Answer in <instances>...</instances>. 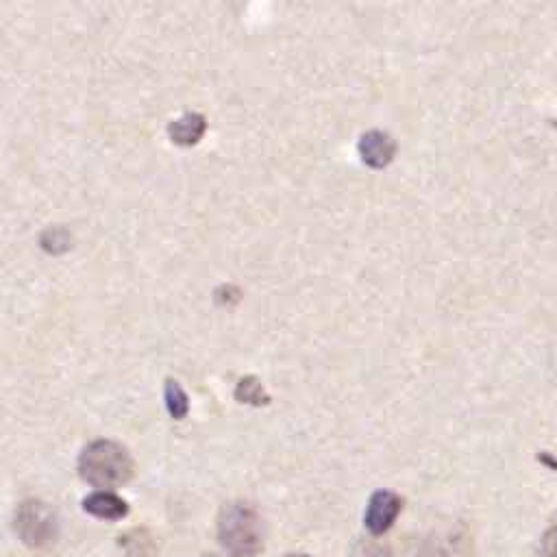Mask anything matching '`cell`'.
<instances>
[{
    "mask_svg": "<svg viewBox=\"0 0 557 557\" xmlns=\"http://www.w3.org/2000/svg\"><path fill=\"white\" fill-rule=\"evenodd\" d=\"M535 557H557V524L542 533Z\"/></svg>",
    "mask_w": 557,
    "mask_h": 557,
    "instance_id": "30bf717a",
    "label": "cell"
},
{
    "mask_svg": "<svg viewBox=\"0 0 557 557\" xmlns=\"http://www.w3.org/2000/svg\"><path fill=\"white\" fill-rule=\"evenodd\" d=\"M83 511L100 520H122L128 516V505L115 492L94 490L83 498Z\"/></svg>",
    "mask_w": 557,
    "mask_h": 557,
    "instance_id": "5b68a950",
    "label": "cell"
},
{
    "mask_svg": "<svg viewBox=\"0 0 557 557\" xmlns=\"http://www.w3.org/2000/svg\"><path fill=\"white\" fill-rule=\"evenodd\" d=\"M205 131V117L198 113H187L170 124V135L176 144H194Z\"/></svg>",
    "mask_w": 557,
    "mask_h": 557,
    "instance_id": "52a82bcc",
    "label": "cell"
},
{
    "mask_svg": "<svg viewBox=\"0 0 557 557\" xmlns=\"http://www.w3.org/2000/svg\"><path fill=\"white\" fill-rule=\"evenodd\" d=\"M285 557H309V555H302V553H289V555H285Z\"/></svg>",
    "mask_w": 557,
    "mask_h": 557,
    "instance_id": "7c38bea8",
    "label": "cell"
},
{
    "mask_svg": "<svg viewBox=\"0 0 557 557\" xmlns=\"http://www.w3.org/2000/svg\"><path fill=\"white\" fill-rule=\"evenodd\" d=\"M165 405H168L170 416L176 420H181L189 409L185 392L174 381H168V385H165Z\"/></svg>",
    "mask_w": 557,
    "mask_h": 557,
    "instance_id": "9c48e42d",
    "label": "cell"
},
{
    "mask_svg": "<svg viewBox=\"0 0 557 557\" xmlns=\"http://www.w3.org/2000/svg\"><path fill=\"white\" fill-rule=\"evenodd\" d=\"M355 546H357L355 557H389L387 548L374 540H359Z\"/></svg>",
    "mask_w": 557,
    "mask_h": 557,
    "instance_id": "8fae6325",
    "label": "cell"
},
{
    "mask_svg": "<svg viewBox=\"0 0 557 557\" xmlns=\"http://www.w3.org/2000/svg\"><path fill=\"white\" fill-rule=\"evenodd\" d=\"M235 396L242 400V403H250V405H265L268 403V396L261 387V383L252 376H246L239 381L237 389H235Z\"/></svg>",
    "mask_w": 557,
    "mask_h": 557,
    "instance_id": "ba28073f",
    "label": "cell"
},
{
    "mask_svg": "<svg viewBox=\"0 0 557 557\" xmlns=\"http://www.w3.org/2000/svg\"><path fill=\"white\" fill-rule=\"evenodd\" d=\"M218 542L231 557H255L263 548V520L248 503H228L218 513Z\"/></svg>",
    "mask_w": 557,
    "mask_h": 557,
    "instance_id": "7a4b0ae2",
    "label": "cell"
},
{
    "mask_svg": "<svg viewBox=\"0 0 557 557\" xmlns=\"http://www.w3.org/2000/svg\"><path fill=\"white\" fill-rule=\"evenodd\" d=\"M396 150L394 139L383 131H368L359 139V154L372 168H383L392 161Z\"/></svg>",
    "mask_w": 557,
    "mask_h": 557,
    "instance_id": "8992f818",
    "label": "cell"
},
{
    "mask_svg": "<svg viewBox=\"0 0 557 557\" xmlns=\"http://www.w3.org/2000/svg\"><path fill=\"white\" fill-rule=\"evenodd\" d=\"M17 537L30 548H44L54 542L59 524L57 513L44 500H24L17 505L13 516Z\"/></svg>",
    "mask_w": 557,
    "mask_h": 557,
    "instance_id": "3957f363",
    "label": "cell"
},
{
    "mask_svg": "<svg viewBox=\"0 0 557 557\" xmlns=\"http://www.w3.org/2000/svg\"><path fill=\"white\" fill-rule=\"evenodd\" d=\"M403 507V498L389 490H376L366 505V529L370 535H383L392 529Z\"/></svg>",
    "mask_w": 557,
    "mask_h": 557,
    "instance_id": "277c9868",
    "label": "cell"
},
{
    "mask_svg": "<svg viewBox=\"0 0 557 557\" xmlns=\"http://www.w3.org/2000/svg\"><path fill=\"white\" fill-rule=\"evenodd\" d=\"M133 457L131 453L111 440H96L83 448L78 457V474L85 483L96 490H113L133 476Z\"/></svg>",
    "mask_w": 557,
    "mask_h": 557,
    "instance_id": "6da1fadb",
    "label": "cell"
}]
</instances>
